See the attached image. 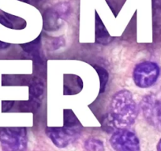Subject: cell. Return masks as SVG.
I'll use <instances>...</instances> for the list:
<instances>
[{
  "label": "cell",
  "mask_w": 161,
  "mask_h": 151,
  "mask_svg": "<svg viewBox=\"0 0 161 151\" xmlns=\"http://www.w3.org/2000/svg\"><path fill=\"white\" fill-rule=\"evenodd\" d=\"M46 134L52 140L54 145L58 148H64L74 143L80 135V130L71 128L67 126L58 127H47Z\"/></svg>",
  "instance_id": "obj_5"
},
{
  "label": "cell",
  "mask_w": 161,
  "mask_h": 151,
  "mask_svg": "<svg viewBox=\"0 0 161 151\" xmlns=\"http://www.w3.org/2000/svg\"><path fill=\"white\" fill-rule=\"evenodd\" d=\"M138 110L132 93L127 90L116 92L111 98L110 109L105 124L108 132L119 128H126L134 124Z\"/></svg>",
  "instance_id": "obj_1"
},
{
  "label": "cell",
  "mask_w": 161,
  "mask_h": 151,
  "mask_svg": "<svg viewBox=\"0 0 161 151\" xmlns=\"http://www.w3.org/2000/svg\"><path fill=\"white\" fill-rule=\"evenodd\" d=\"M27 132L24 128H0V143L3 149L23 150L27 146Z\"/></svg>",
  "instance_id": "obj_3"
},
{
  "label": "cell",
  "mask_w": 161,
  "mask_h": 151,
  "mask_svg": "<svg viewBox=\"0 0 161 151\" xmlns=\"http://www.w3.org/2000/svg\"><path fill=\"white\" fill-rule=\"evenodd\" d=\"M94 69H96V71L97 72L99 75V77H100V93H103L105 90V87L107 85V83L108 81V77H109V76H108V71L106 70L105 69H103V67L99 65H94L93 66Z\"/></svg>",
  "instance_id": "obj_9"
},
{
  "label": "cell",
  "mask_w": 161,
  "mask_h": 151,
  "mask_svg": "<svg viewBox=\"0 0 161 151\" xmlns=\"http://www.w3.org/2000/svg\"><path fill=\"white\" fill-rule=\"evenodd\" d=\"M141 107L146 121L153 127L161 129V100L153 94L145 95L141 102Z\"/></svg>",
  "instance_id": "obj_6"
},
{
  "label": "cell",
  "mask_w": 161,
  "mask_h": 151,
  "mask_svg": "<svg viewBox=\"0 0 161 151\" xmlns=\"http://www.w3.org/2000/svg\"><path fill=\"white\" fill-rule=\"evenodd\" d=\"M84 147L86 150L89 151H102L104 150V145L100 139L96 138H89L86 140Z\"/></svg>",
  "instance_id": "obj_7"
},
{
  "label": "cell",
  "mask_w": 161,
  "mask_h": 151,
  "mask_svg": "<svg viewBox=\"0 0 161 151\" xmlns=\"http://www.w3.org/2000/svg\"><path fill=\"white\" fill-rule=\"evenodd\" d=\"M111 147L117 151H139L138 137L126 128L116 129L110 138Z\"/></svg>",
  "instance_id": "obj_4"
},
{
  "label": "cell",
  "mask_w": 161,
  "mask_h": 151,
  "mask_svg": "<svg viewBox=\"0 0 161 151\" xmlns=\"http://www.w3.org/2000/svg\"><path fill=\"white\" fill-rule=\"evenodd\" d=\"M110 36L108 33V31L105 29V27L103 26V24H102L101 21L100 20H97V39L99 41V43L100 44H106L107 39H109Z\"/></svg>",
  "instance_id": "obj_8"
},
{
  "label": "cell",
  "mask_w": 161,
  "mask_h": 151,
  "mask_svg": "<svg viewBox=\"0 0 161 151\" xmlns=\"http://www.w3.org/2000/svg\"><path fill=\"white\" fill-rule=\"evenodd\" d=\"M10 46V44H7V43H3L0 41V49H5L7 47H8Z\"/></svg>",
  "instance_id": "obj_10"
},
{
  "label": "cell",
  "mask_w": 161,
  "mask_h": 151,
  "mask_svg": "<svg viewBox=\"0 0 161 151\" xmlns=\"http://www.w3.org/2000/svg\"><path fill=\"white\" fill-rule=\"evenodd\" d=\"M160 74V68L156 62L145 61L135 66L133 72L134 84L140 88H148L154 85Z\"/></svg>",
  "instance_id": "obj_2"
},
{
  "label": "cell",
  "mask_w": 161,
  "mask_h": 151,
  "mask_svg": "<svg viewBox=\"0 0 161 151\" xmlns=\"http://www.w3.org/2000/svg\"><path fill=\"white\" fill-rule=\"evenodd\" d=\"M157 149L158 150L161 151V139L159 140V143H158V144H157Z\"/></svg>",
  "instance_id": "obj_11"
}]
</instances>
